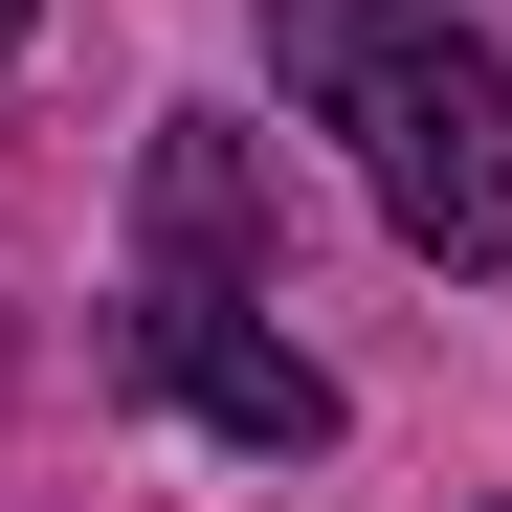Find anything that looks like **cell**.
Listing matches in <instances>:
<instances>
[{
	"label": "cell",
	"mask_w": 512,
	"mask_h": 512,
	"mask_svg": "<svg viewBox=\"0 0 512 512\" xmlns=\"http://www.w3.org/2000/svg\"><path fill=\"white\" fill-rule=\"evenodd\" d=\"M268 67L357 134V179L423 268H512V67L446 0H268Z\"/></svg>",
	"instance_id": "obj_1"
},
{
	"label": "cell",
	"mask_w": 512,
	"mask_h": 512,
	"mask_svg": "<svg viewBox=\"0 0 512 512\" xmlns=\"http://www.w3.org/2000/svg\"><path fill=\"white\" fill-rule=\"evenodd\" d=\"M134 379L179 401V423H223V446H334V379L268 334V290H134Z\"/></svg>",
	"instance_id": "obj_2"
},
{
	"label": "cell",
	"mask_w": 512,
	"mask_h": 512,
	"mask_svg": "<svg viewBox=\"0 0 512 512\" xmlns=\"http://www.w3.org/2000/svg\"><path fill=\"white\" fill-rule=\"evenodd\" d=\"M134 290H268V156L223 112H156V179H134Z\"/></svg>",
	"instance_id": "obj_3"
},
{
	"label": "cell",
	"mask_w": 512,
	"mask_h": 512,
	"mask_svg": "<svg viewBox=\"0 0 512 512\" xmlns=\"http://www.w3.org/2000/svg\"><path fill=\"white\" fill-rule=\"evenodd\" d=\"M0 45H23V0H0Z\"/></svg>",
	"instance_id": "obj_4"
}]
</instances>
